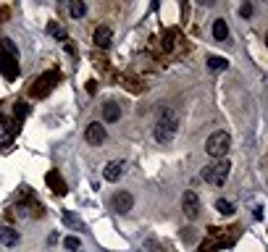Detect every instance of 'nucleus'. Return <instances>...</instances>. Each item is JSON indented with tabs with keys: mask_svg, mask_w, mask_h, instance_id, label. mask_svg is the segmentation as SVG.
<instances>
[{
	"mask_svg": "<svg viewBox=\"0 0 268 252\" xmlns=\"http://www.w3.org/2000/svg\"><path fill=\"white\" fill-rule=\"evenodd\" d=\"M108 137V132H106V126L100 124V121H92L87 129H84V139L89 142V145H103Z\"/></svg>",
	"mask_w": 268,
	"mask_h": 252,
	"instance_id": "6e6552de",
	"label": "nucleus"
},
{
	"mask_svg": "<svg viewBox=\"0 0 268 252\" xmlns=\"http://www.w3.org/2000/svg\"><path fill=\"white\" fill-rule=\"evenodd\" d=\"M63 247H66V250H71V252H74V250H79V239H76V236H66Z\"/></svg>",
	"mask_w": 268,
	"mask_h": 252,
	"instance_id": "aec40b11",
	"label": "nucleus"
},
{
	"mask_svg": "<svg viewBox=\"0 0 268 252\" xmlns=\"http://www.w3.org/2000/svg\"><path fill=\"white\" fill-rule=\"evenodd\" d=\"M18 231L11 229V226H0V244H5V247H16L18 244Z\"/></svg>",
	"mask_w": 268,
	"mask_h": 252,
	"instance_id": "ddd939ff",
	"label": "nucleus"
},
{
	"mask_svg": "<svg viewBox=\"0 0 268 252\" xmlns=\"http://www.w3.org/2000/svg\"><path fill=\"white\" fill-rule=\"evenodd\" d=\"M45 184L50 186V192L53 195H58V197H63L69 192V186H66V182H63V176L58 171H48V176H45Z\"/></svg>",
	"mask_w": 268,
	"mask_h": 252,
	"instance_id": "1a4fd4ad",
	"label": "nucleus"
},
{
	"mask_svg": "<svg viewBox=\"0 0 268 252\" xmlns=\"http://www.w3.org/2000/svg\"><path fill=\"white\" fill-rule=\"evenodd\" d=\"M48 82H61V74H58V71H50V74H45L42 79H37L35 87L29 89L32 98H45V95L50 92V84H48Z\"/></svg>",
	"mask_w": 268,
	"mask_h": 252,
	"instance_id": "423d86ee",
	"label": "nucleus"
},
{
	"mask_svg": "<svg viewBox=\"0 0 268 252\" xmlns=\"http://www.w3.org/2000/svg\"><path fill=\"white\" fill-rule=\"evenodd\" d=\"M124 168H126V163L124 160H110V163L106 166V171H103V176H106V182H119Z\"/></svg>",
	"mask_w": 268,
	"mask_h": 252,
	"instance_id": "9d476101",
	"label": "nucleus"
},
{
	"mask_svg": "<svg viewBox=\"0 0 268 252\" xmlns=\"http://www.w3.org/2000/svg\"><path fill=\"white\" fill-rule=\"evenodd\" d=\"M239 16H242V18H250V16H252V3H245V5H242V8H239Z\"/></svg>",
	"mask_w": 268,
	"mask_h": 252,
	"instance_id": "4be33fe9",
	"label": "nucleus"
},
{
	"mask_svg": "<svg viewBox=\"0 0 268 252\" xmlns=\"http://www.w3.org/2000/svg\"><path fill=\"white\" fill-rule=\"evenodd\" d=\"M14 113L18 116V118H24V116L29 113V108H27V102H16V108H14Z\"/></svg>",
	"mask_w": 268,
	"mask_h": 252,
	"instance_id": "412c9836",
	"label": "nucleus"
},
{
	"mask_svg": "<svg viewBox=\"0 0 268 252\" xmlns=\"http://www.w3.org/2000/svg\"><path fill=\"white\" fill-rule=\"evenodd\" d=\"M208 66H211L213 71H226L229 61H226V58H221V55H211V58H208Z\"/></svg>",
	"mask_w": 268,
	"mask_h": 252,
	"instance_id": "f3484780",
	"label": "nucleus"
},
{
	"mask_svg": "<svg viewBox=\"0 0 268 252\" xmlns=\"http://www.w3.org/2000/svg\"><path fill=\"white\" fill-rule=\"evenodd\" d=\"M48 34H50V37H58V40H63V42L69 40L66 32H63V27H61V24H55V21H50V24H48Z\"/></svg>",
	"mask_w": 268,
	"mask_h": 252,
	"instance_id": "a211bd4d",
	"label": "nucleus"
},
{
	"mask_svg": "<svg viewBox=\"0 0 268 252\" xmlns=\"http://www.w3.org/2000/svg\"><path fill=\"white\" fill-rule=\"evenodd\" d=\"M132 208H134V197L129 192H116L113 200H110V210L119 213V216H126Z\"/></svg>",
	"mask_w": 268,
	"mask_h": 252,
	"instance_id": "39448f33",
	"label": "nucleus"
},
{
	"mask_svg": "<svg viewBox=\"0 0 268 252\" xmlns=\"http://www.w3.org/2000/svg\"><path fill=\"white\" fill-rule=\"evenodd\" d=\"M69 14H71V18H82L84 14H87V3H82V0H71Z\"/></svg>",
	"mask_w": 268,
	"mask_h": 252,
	"instance_id": "dca6fc26",
	"label": "nucleus"
},
{
	"mask_svg": "<svg viewBox=\"0 0 268 252\" xmlns=\"http://www.w3.org/2000/svg\"><path fill=\"white\" fill-rule=\"evenodd\" d=\"M229 171H232V163H229V160H213L211 166L202 168L200 176L205 179L208 184H213V186H224L226 179H229Z\"/></svg>",
	"mask_w": 268,
	"mask_h": 252,
	"instance_id": "7ed1b4c3",
	"label": "nucleus"
},
{
	"mask_svg": "<svg viewBox=\"0 0 268 252\" xmlns=\"http://www.w3.org/2000/svg\"><path fill=\"white\" fill-rule=\"evenodd\" d=\"M181 208H184V216L187 218H197L200 216V197H197V192H184V197H181Z\"/></svg>",
	"mask_w": 268,
	"mask_h": 252,
	"instance_id": "0eeeda50",
	"label": "nucleus"
},
{
	"mask_svg": "<svg viewBox=\"0 0 268 252\" xmlns=\"http://www.w3.org/2000/svg\"><path fill=\"white\" fill-rule=\"evenodd\" d=\"M18 50L11 45V40H3L0 42V71H3L5 79H16L18 76Z\"/></svg>",
	"mask_w": 268,
	"mask_h": 252,
	"instance_id": "f03ea898",
	"label": "nucleus"
},
{
	"mask_svg": "<svg viewBox=\"0 0 268 252\" xmlns=\"http://www.w3.org/2000/svg\"><path fill=\"white\" fill-rule=\"evenodd\" d=\"M176 132H179V116H176L174 111H161L158 116V124H155V142L158 145H168L174 137H176Z\"/></svg>",
	"mask_w": 268,
	"mask_h": 252,
	"instance_id": "f257e3e1",
	"label": "nucleus"
},
{
	"mask_svg": "<svg viewBox=\"0 0 268 252\" xmlns=\"http://www.w3.org/2000/svg\"><path fill=\"white\" fill-rule=\"evenodd\" d=\"M103 121H106V124L121 121V105L119 102H106V105H103Z\"/></svg>",
	"mask_w": 268,
	"mask_h": 252,
	"instance_id": "f8f14e48",
	"label": "nucleus"
},
{
	"mask_svg": "<svg viewBox=\"0 0 268 252\" xmlns=\"http://www.w3.org/2000/svg\"><path fill=\"white\" fill-rule=\"evenodd\" d=\"M215 210H218L221 216H234V202H229V200H218V202H215Z\"/></svg>",
	"mask_w": 268,
	"mask_h": 252,
	"instance_id": "6ab92c4d",
	"label": "nucleus"
},
{
	"mask_svg": "<svg viewBox=\"0 0 268 252\" xmlns=\"http://www.w3.org/2000/svg\"><path fill=\"white\" fill-rule=\"evenodd\" d=\"M213 37H215L218 42H226V37H229V27H226L224 18H215V21H213Z\"/></svg>",
	"mask_w": 268,
	"mask_h": 252,
	"instance_id": "2eb2a0df",
	"label": "nucleus"
},
{
	"mask_svg": "<svg viewBox=\"0 0 268 252\" xmlns=\"http://www.w3.org/2000/svg\"><path fill=\"white\" fill-rule=\"evenodd\" d=\"M61 218H63V223L69 226V229H74V231H84V221L79 216H76L74 210H63L61 213Z\"/></svg>",
	"mask_w": 268,
	"mask_h": 252,
	"instance_id": "4468645a",
	"label": "nucleus"
},
{
	"mask_svg": "<svg viewBox=\"0 0 268 252\" xmlns=\"http://www.w3.org/2000/svg\"><path fill=\"white\" fill-rule=\"evenodd\" d=\"M205 150H208L211 158L224 160V155L232 150V137H229V132H213L205 142Z\"/></svg>",
	"mask_w": 268,
	"mask_h": 252,
	"instance_id": "20e7f679",
	"label": "nucleus"
},
{
	"mask_svg": "<svg viewBox=\"0 0 268 252\" xmlns=\"http://www.w3.org/2000/svg\"><path fill=\"white\" fill-rule=\"evenodd\" d=\"M92 42L97 45V48H110V42H113V32H110L108 27H97L95 34H92Z\"/></svg>",
	"mask_w": 268,
	"mask_h": 252,
	"instance_id": "9b49d317",
	"label": "nucleus"
}]
</instances>
